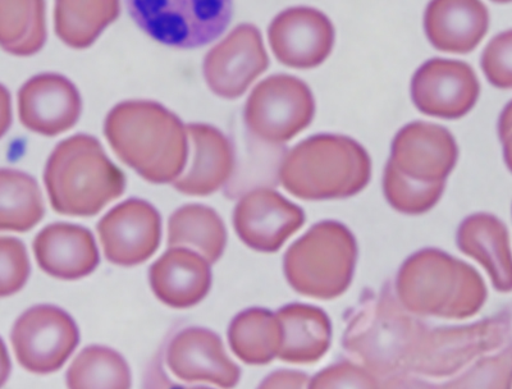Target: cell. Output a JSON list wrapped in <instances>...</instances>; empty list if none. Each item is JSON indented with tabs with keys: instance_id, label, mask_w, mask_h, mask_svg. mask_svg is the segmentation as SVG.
<instances>
[{
	"instance_id": "obj_30",
	"label": "cell",
	"mask_w": 512,
	"mask_h": 389,
	"mask_svg": "<svg viewBox=\"0 0 512 389\" xmlns=\"http://www.w3.org/2000/svg\"><path fill=\"white\" fill-rule=\"evenodd\" d=\"M30 272V259L24 242L15 237H0V297L21 291Z\"/></svg>"
},
{
	"instance_id": "obj_16",
	"label": "cell",
	"mask_w": 512,
	"mask_h": 389,
	"mask_svg": "<svg viewBox=\"0 0 512 389\" xmlns=\"http://www.w3.org/2000/svg\"><path fill=\"white\" fill-rule=\"evenodd\" d=\"M169 370L181 381L231 388L240 382V366L228 358L218 334L192 327L177 333L166 355Z\"/></svg>"
},
{
	"instance_id": "obj_26",
	"label": "cell",
	"mask_w": 512,
	"mask_h": 389,
	"mask_svg": "<svg viewBox=\"0 0 512 389\" xmlns=\"http://www.w3.org/2000/svg\"><path fill=\"white\" fill-rule=\"evenodd\" d=\"M44 214L43 194L35 178L16 169H0V231H30Z\"/></svg>"
},
{
	"instance_id": "obj_34",
	"label": "cell",
	"mask_w": 512,
	"mask_h": 389,
	"mask_svg": "<svg viewBox=\"0 0 512 389\" xmlns=\"http://www.w3.org/2000/svg\"><path fill=\"white\" fill-rule=\"evenodd\" d=\"M11 118V100L7 91L0 86V137L6 134Z\"/></svg>"
},
{
	"instance_id": "obj_10",
	"label": "cell",
	"mask_w": 512,
	"mask_h": 389,
	"mask_svg": "<svg viewBox=\"0 0 512 389\" xmlns=\"http://www.w3.org/2000/svg\"><path fill=\"white\" fill-rule=\"evenodd\" d=\"M11 342L22 368L35 374H50L61 369L76 350L80 332L66 311L53 305H38L16 320Z\"/></svg>"
},
{
	"instance_id": "obj_28",
	"label": "cell",
	"mask_w": 512,
	"mask_h": 389,
	"mask_svg": "<svg viewBox=\"0 0 512 389\" xmlns=\"http://www.w3.org/2000/svg\"><path fill=\"white\" fill-rule=\"evenodd\" d=\"M79 112L76 96L64 91L27 88L20 96L21 121L40 134L56 135L67 130Z\"/></svg>"
},
{
	"instance_id": "obj_9",
	"label": "cell",
	"mask_w": 512,
	"mask_h": 389,
	"mask_svg": "<svg viewBox=\"0 0 512 389\" xmlns=\"http://www.w3.org/2000/svg\"><path fill=\"white\" fill-rule=\"evenodd\" d=\"M315 102L303 80L290 75L269 77L251 94L245 120L256 139L283 145L312 123Z\"/></svg>"
},
{
	"instance_id": "obj_27",
	"label": "cell",
	"mask_w": 512,
	"mask_h": 389,
	"mask_svg": "<svg viewBox=\"0 0 512 389\" xmlns=\"http://www.w3.org/2000/svg\"><path fill=\"white\" fill-rule=\"evenodd\" d=\"M67 386L72 389H127L131 372L117 351L90 346L80 352L68 369Z\"/></svg>"
},
{
	"instance_id": "obj_11",
	"label": "cell",
	"mask_w": 512,
	"mask_h": 389,
	"mask_svg": "<svg viewBox=\"0 0 512 389\" xmlns=\"http://www.w3.org/2000/svg\"><path fill=\"white\" fill-rule=\"evenodd\" d=\"M459 149L447 128L413 122L396 135L386 169L404 180L424 186H446Z\"/></svg>"
},
{
	"instance_id": "obj_14",
	"label": "cell",
	"mask_w": 512,
	"mask_h": 389,
	"mask_svg": "<svg viewBox=\"0 0 512 389\" xmlns=\"http://www.w3.org/2000/svg\"><path fill=\"white\" fill-rule=\"evenodd\" d=\"M304 210L273 190L254 189L236 205L233 227L246 246L260 253H274L299 231Z\"/></svg>"
},
{
	"instance_id": "obj_31",
	"label": "cell",
	"mask_w": 512,
	"mask_h": 389,
	"mask_svg": "<svg viewBox=\"0 0 512 389\" xmlns=\"http://www.w3.org/2000/svg\"><path fill=\"white\" fill-rule=\"evenodd\" d=\"M484 75L498 89H511L512 86V34L510 30L497 35L487 45L482 56Z\"/></svg>"
},
{
	"instance_id": "obj_19",
	"label": "cell",
	"mask_w": 512,
	"mask_h": 389,
	"mask_svg": "<svg viewBox=\"0 0 512 389\" xmlns=\"http://www.w3.org/2000/svg\"><path fill=\"white\" fill-rule=\"evenodd\" d=\"M150 286L163 304L176 309L198 305L212 287L208 260L184 247H169L149 270Z\"/></svg>"
},
{
	"instance_id": "obj_21",
	"label": "cell",
	"mask_w": 512,
	"mask_h": 389,
	"mask_svg": "<svg viewBox=\"0 0 512 389\" xmlns=\"http://www.w3.org/2000/svg\"><path fill=\"white\" fill-rule=\"evenodd\" d=\"M457 245L461 253L483 265L497 291H511L509 232L500 219L486 213L470 215L460 224Z\"/></svg>"
},
{
	"instance_id": "obj_23",
	"label": "cell",
	"mask_w": 512,
	"mask_h": 389,
	"mask_svg": "<svg viewBox=\"0 0 512 389\" xmlns=\"http://www.w3.org/2000/svg\"><path fill=\"white\" fill-rule=\"evenodd\" d=\"M268 64L259 31L251 26L240 27L224 45L222 72L217 75L218 93L227 98L240 96Z\"/></svg>"
},
{
	"instance_id": "obj_35",
	"label": "cell",
	"mask_w": 512,
	"mask_h": 389,
	"mask_svg": "<svg viewBox=\"0 0 512 389\" xmlns=\"http://www.w3.org/2000/svg\"><path fill=\"white\" fill-rule=\"evenodd\" d=\"M11 370L12 364L11 359H9L6 343L0 338V387H3L8 381Z\"/></svg>"
},
{
	"instance_id": "obj_15",
	"label": "cell",
	"mask_w": 512,
	"mask_h": 389,
	"mask_svg": "<svg viewBox=\"0 0 512 389\" xmlns=\"http://www.w3.org/2000/svg\"><path fill=\"white\" fill-rule=\"evenodd\" d=\"M274 56L287 67L309 70L318 67L335 45V27L331 20L309 7L286 9L269 27Z\"/></svg>"
},
{
	"instance_id": "obj_36",
	"label": "cell",
	"mask_w": 512,
	"mask_h": 389,
	"mask_svg": "<svg viewBox=\"0 0 512 389\" xmlns=\"http://www.w3.org/2000/svg\"><path fill=\"white\" fill-rule=\"evenodd\" d=\"M493 2H497V3H510L511 0H493Z\"/></svg>"
},
{
	"instance_id": "obj_1",
	"label": "cell",
	"mask_w": 512,
	"mask_h": 389,
	"mask_svg": "<svg viewBox=\"0 0 512 389\" xmlns=\"http://www.w3.org/2000/svg\"><path fill=\"white\" fill-rule=\"evenodd\" d=\"M427 332L391 288H383L364 297L352 311L342 345L378 382H386L384 387H400L411 377Z\"/></svg>"
},
{
	"instance_id": "obj_25",
	"label": "cell",
	"mask_w": 512,
	"mask_h": 389,
	"mask_svg": "<svg viewBox=\"0 0 512 389\" xmlns=\"http://www.w3.org/2000/svg\"><path fill=\"white\" fill-rule=\"evenodd\" d=\"M169 247L194 246L208 263H217L227 245V230L216 210L200 204L177 209L168 221Z\"/></svg>"
},
{
	"instance_id": "obj_32",
	"label": "cell",
	"mask_w": 512,
	"mask_h": 389,
	"mask_svg": "<svg viewBox=\"0 0 512 389\" xmlns=\"http://www.w3.org/2000/svg\"><path fill=\"white\" fill-rule=\"evenodd\" d=\"M310 388H378L381 384L368 372L351 363L329 366L315 375Z\"/></svg>"
},
{
	"instance_id": "obj_3",
	"label": "cell",
	"mask_w": 512,
	"mask_h": 389,
	"mask_svg": "<svg viewBox=\"0 0 512 389\" xmlns=\"http://www.w3.org/2000/svg\"><path fill=\"white\" fill-rule=\"evenodd\" d=\"M372 176L367 150L342 135H317L282 159L280 181L301 200L344 199L359 194Z\"/></svg>"
},
{
	"instance_id": "obj_6",
	"label": "cell",
	"mask_w": 512,
	"mask_h": 389,
	"mask_svg": "<svg viewBox=\"0 0 512 389\" xmlns=\"http://www.w3.org/2000/svg\"><path fill=\"white\" fill-rule=\"evenodd\" d=\"M358 244L344 224H315L287 250L283 269L300 295L332 300L344 295L354 277Z\"/></svg>"
},
{
	"instance_id": "obj_29",
	"label": "cell",
	"mask_w": 512,
	"mask_h": 389,
	"mask_svg": "<svg viewBox=\"0 0 512 389\" xmlns=\"http://www.w3.org/2000/svg\"><path fill=\"white\" fill-rule=\"evenodd\" d=\"M446 186H424L404 180L395 173L384 171L383 190L392 208L404 214H423L442 198Z\"/></svg>"
},
{
	"instance_id": "obj_33",
	"label": "cell",
	"mask_w": 512,
	"mask_h": 389,
	"mask_svg": "<svg viewBox=\"0 0 512 389\" xmlns=\"http://www.w3.org/2000/svg\"><path fill=\"white\" fill-rule=\"evenodd\" d=\"M308 375L292 370H278L264 379L260 388H305L309 387Z\"/></svg>"
},
{
	"instance_id": "obj_7",
	"label": "cell",
	"mask_w": 512,
	"mask_h": 389,
	"mask_svg": "<svg viewBox=\"0 0 512 389\" xmlns=\"http://www.w3.org/2000/svg\"><path fill=\"white\" fill-rule=\"evenodd\" d=\"M510 337L509 317L434 329L425 334L411 375L437 382V387L455 388L484 358L510 347Z\"/></svg>"
},
{
	"instance_id": "obj_24",
	"label": "cell",
	"mask_w": 512,
	"mask_h": 389,
	"mask_svg": "<svg viewBox=\"0 0 512 389\" xmlns=\"http://www.w3.org/2000/svg\"><path fill=\"white\" fill-rule=\"evenodd\" d=\"M233 354L249 365H265L277 358L281 326L277 315L262 308L242 311L228 328Z\"/></svg>"
},
{
	"instance_id": "obj_18",
	"label": "cell",
	"mask_w": 512,
	"mask_h": 389,
	"mask_svg": "<svg viewBox=\"0 0 512 389\" xmlns=\"http://www.w3.org/2000/svg\"><path fill=\"white\" fill-rule=\"evenodd\" d=\"M34 254L45 273L66 281L89 276L100 262L93 233L77 224L45 227L35 237Z\"/></svg>"
},
{
	"instance_id": "obj_17",
	"label": "cell",
	"mask_w": 512,
	"mask_h": 389,
	"mask_svg": "<svg viewBox=\"0 0 512 389\" xmlns=\"http://www.w3.org/2000/svg\"><path fill=\"white\" fill-rule=\"evenodd\" d=\"M488 27L489 13L482 0H431L425 9V34L441 52H473Z\"/></svg>"
},
{
	"instance_id": "obj_5",
	"label": "cell",
	"mask_w": 512,
	"mask_h": 389,
	"mask_svg": "<svg viewBox=\"0 0 512 389\" xmlns=\"http://www.w3.org/2000/svg\"><path fill=\"white\" fill-rule=\"evenodd\" d=\"M107 136L118 158L146 181L171 183L186 167L185 135L168 114L122 108L109 118Z\"/></svg>"
},
{
	"instance_id": "obj_22",
	"label": "cell",
	"mask_w": 512,
	"mask_h": 389,
	"mask_svg": "<svg viewBox=\"0 0 512 389\" xmlns=\"http://www.w3.org/2000/svg\"><path fill=\"white\" fill-rule=\"evenodd\" d=\"M191 134L195 143L194 162L173 187L189 196L212 195L232 177L235 154L226 137L214 128L195 126Z\"/></svg>"
},
{
	"instance_id": "obj_13",
	"label": "cell",
	"mask_w": 512,
	"mask_h": 389,
	"mask_svg": "<svg viewBox=\"0 0 512 389\" xmlns=\"http://www.w3.org/2000/svg\"><path fill=\"white\" fill-rule=\"evenodd\" d=\"M105 258L121 267L143 264L158 250L162 219L148 201H123L98 223Z\"/></svg>"
},
{
	"instance_id": "obj_12",
	"label": "cell",
	"mask_w": 512,
	"mask_h": 389,
	"mask_svg": "<svg viewBox=\"0 0 512 389\" xmlns=\"http://www.w3.org/2000/svg\"><path fill=\"white\" fill-rule=\"evenodd\" d=\"M477 75L468 63L434 58L415 72L411 99L427 116L457 120L472 111L479 98Z\"/></svg>"
},
{
	"instance_id": "obj_2",
	"label": "cell",
	"mask_w": 512,
	"mask_h": 389,
	"mask_svg": "<svg viewBox=\"0 0 512 389\" xmlns=\"http://www.w3.org/2000/svg\"><path fill=\"white\" fill-rule=\"evenodd\" d=\"M397 299L423 317H473L487 300L483 278L469 264L437 249H424L402 264Z\"/></svg>"
},
{
	"instance_id": "obj_8",
	"label": "cell",
	"mask_w": 512,
	"mask_h": 389,
	"mask_svg": "<svg viewBox=\"0 0 512 389\" xmlns=\"http://www.w3.org/2000/svg\"><path fill=\"white\" fill-rule=\"evenodd\" d=\"M132 22L157 43L173 49L205 47L230 26L233 0H125Z\"/></svg>"
},
{
	"instance_id": "obj_4",
	"label": "cell",
	"mask_w": 512,
	"mask_h": 389,
	"mask_svg": "<svg viewBox=\"0 0 512 389\" xmlns=\"http://www.w3.org/2000/svg\"><path fill=\"white\" fill-rule=\"evenodd\" d=\"M44 182L52 208L71 217H93L126 190L121 169L88 136L57 146L45 167Z\"/></svg>"
},
{
	"instance_id": "obj_20",
	"label": "cell",
	"mask_w": 512,
	"mask_h": 389,
	"mask_svg": "<svg viewBox=\"0 0 512 389\" xmlns=\"http://www.w3.org/2000/svg\"><path fill=\"white\" fill-rule=\"evenodd\" d=\"M281 326L277 359L290 364L317 363L327 354L332 341L331 320L313 305L291 304L276 314Z\"/></svg>"
}]
</instances>
